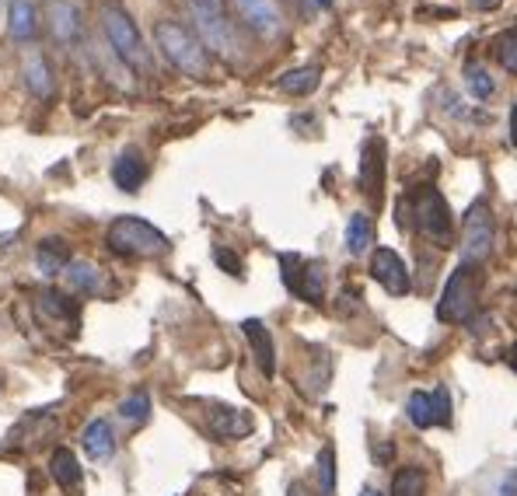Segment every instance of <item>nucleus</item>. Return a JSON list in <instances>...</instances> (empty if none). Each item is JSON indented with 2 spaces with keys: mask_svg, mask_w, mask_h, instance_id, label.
Masks as SVG:
<instances>
[{
  "mask_svg": "<svg viewBox=\"0 0 517 496\" xmlns=\"http://www.w3.org/2000/svg\"><path fill=\"white\" fill-rule=\"evenodd\" d=\"M105 242L112 252L126 255V259H154V255L168 252V238L154 224H147L144 217H116L105 231Z\"/></svg>",
  "mask_w": 517,
  "mask_h": 496,
  "instance_id": "5",
  "label": "nucleus"
},
{
  "mask_svg": "<svg viewBox=\"0 0 517 496\" xmlns=\"http://www.w3.org/2000/svg\"><path fill=\"white\" fill-rule=\"evenodd\" d=\"M49 472H53L56 486H60V490H67V493H77L84 486L81 462H77L74 451H67V448H56L53 451V458H49Z\"/></svg>",
  "mask_w": 517,
  "mask_h": 496,
  "instance_id": "17",
  "label": "nucleus"
},
{
  "mask_svg": "<svg viewBox=\"0 0 517 496\" xmlns=\"http://www.w3.org/2000/svg\"><path fill=\"white\" fill-rule=\"evenodd\" d=\"M49 25H53L56 42L70 46L81 39V11L70 0H49Z\"/></svg>",
  "mask_w": 517,
  "mask_h": 496,
  "instance_id": "15",
  "label": "nucleus"
},
{
  "mask_svg": "<svg viewBox=\"0 0 517 496\" xmlns=\"http://www.w3.org/2000/svg\"><path fill=\"white\" fill-rule=\"evenodd\" d=\"M318 490H322V496L336 493V451L332 448L318 451Z\"/></svg>",
  "mask_w": 517,
  "mask_h": 496,
  "instance_id": "30",
  "label": "nucleus"
},
{
  "mask_svg": "<svg viewBox=\"0 0 517 496\" xmlns=\"http://www.w3.org/2000/svg\"><path fill=\"white\" fill-rule=\"evenodd\" d=\"M500 4H504V0H472V7H476V11H497Z\"/></svg>",
  "mask_w": 517,
  "mask_h": 496,
  "instance_id": "35",
  "label": "nucleus"
},
{
  "mask_svg": "<svg viewBox=\"0 0 517 496\" xmlns=\"http://www.w3.org/2000/svg\"><path fill=\"white\" fill-rule=\"evenodd\" d=\"M154 42H158V49L165 53V60L172 63V67H179L182 74L189 77H207L210 74V56H207V42L200 39V35L189 32L182 21H158L154 25Z\"/></svg>",
  "mask_w": 517,
  "mask_h": 496,
  "instance_id": "2",
  "label": "nucleus"
},
{
  "mask_svg": "<svg viewBox=\"0 0 517 496\" xmlns=\"http://www.w3.org/2000/svg\"><path fill=\"white\" fill-rule=\"evenodd\" d=\"M67 283L77 290V294H95L98 283H102V273H98L95 262L77 259V262H70V266H67Z\"/></svg>",
  "mask_w": 517,
  "mask_h": 496,
  "instance_id": "24",
  "label": "nucleus"
},
{
  "mask_svg": "<svg viewBox=\"0 0 517 496\" xmlns=\"http://www.w3.org/2000/svg\"><path fill=\"white\" fill-rule=\"evenodd\" d=\"M360 496H385V493L374 490V486H364V490H360Z\"/></svg>",
  "mask_w": 517,
  "mask_h": 496,
  "instance_id": "38",
  "label": "nucleus"
},
{
  "mask_svg": "<svg viewBox=\"0 0 517 496\" xmlns=\"http://www.w3.org/2000/svg\"><path fill=\"white\" fill-rule=\"evenodd\" d=\"M374 242V224L367 214H353L346 224V252L350 255H364Z\"/></svg>",
  "mask_w": 517,
  "mask_h": 496,
  "instance_id": "23",
  "label": "nucleus"
},
{
  "mask_svg": "<svg viewBox=\"0 0 517 496\" xmlns=\"http://www.w3.org/2000/svg\"><path fill=\"white\" fill-rule=\"evenodd\" d=\"M406 413L409 420H413V427L427 430V427H437V416H434V399H430V392H413L406 402Z\"/></svg>",
  "mask_w": 517,
  "mask_h": 496,
  "instance_id": "27",
  "label": "nucleus"
},
{
  "mask_svg": "<svg viewBox=\"0 0 517 496\" xmlns=\"http://www.w3.org/2000/svg\"><path fill=\"white\" fill-rule=\"evenodd\" d=\"M399 228H413L423 242L448 248L455 242V217L451 207L434 186H416L409 196L399 200Z\"/></svg>",
  "mask_w": 517,
  "mask_h": 496,
  "instance_id": "1",
  "label": "nucleus"
},
{
  "mask_svg": "<svg viewBox=\"0 0 517 496\" xmlns=\"http://www.w3.org/2000/svg\"><path fill=\"white\" fill-rule=\"evenodd\" d=\"M70 248L63 238H46V242H39L35 248V266H39L42 276H56V273H67L70 266Z\"/></svg>",
  "mask_w": 517,
  "mask_h": 496,
  "instance_id": "19",
  "label": "nucleus"
},
{
  "mask_svg": "<svg viewBox=\"0 0 517 496\" xmlns=\"http://www.w3.org/2000/svg\"><path fill=\"white\" fill-rule=\"evenodd\" d=\"M119 416H123L126 423H144L147 416H151V395L147 392L126 395V399L119 402Z\"/></svg>",
  "mask_w": 517,
  "mask_h": 496,
  "instance_id": "29",
  "label": "nucleus"
},
{
  "mask_svg": "<svg viewBox=\"0 0 517 496\" xmlns=\"http://www.w3.org/2000/svg\"><path fill=\"white\" fill-rule=\"evenodd\" d=\"M465 88L472 91V98H479V102H490L493 95H497V81H493L490 67H483V63H465Z\"/></svg>",
  "mask_w": 517,
  "mask_h": 496,
  "instance_id": "22",
  "label": "nucleus"
},
{
  "mask_svg": "<svg viewBox=\"0 0 517 496\" xmlns=\"http://www.w3.org/2000/svg\"><path fill=\"white\" fill-rule=\"evenodd\" d=\"M381 147V140H367L364 147V175H360V189L367 196H374V189L381 186V154L374 158V151Z\"/></svg>",
  "mask_w": 517,
  "mask_h": 496,
  "instance_id": "28",
  "label": "nucleus"
},
{
  "mask_svg": "<svg viewBox=\"0 0 517 496\" xmlns=\"http://www.w3.org/2000/svg\"><path fill=\"white\" fill-rule=\"evenodd\" d=\"M196 14V25L203 32V42L217 53H235V32H231L224 0H189Z\"/></svg>",
  "mask_w": 517,
  "mask_h": 496,
  "instance_id": "8",
  "label": "nucleus"
},
{
  "mask_svg": "<svg viewBox=\"0 0 517 496\" xmlns=\"http://www.w3.org/2000/svg\"><path fill=\"white\" fill-rule=\"evenodd\" d=\"M493 56L507 74H517V25L493 35Z\"/></svg>",
  "mask_w": 517,
  "mask_h": 496,
  "instance_id": "26",
  "label": "nucleus"
},
{
  "mask_svg": "<svg viewBox=\"0 0 517 496\" xmlns=\"http://www.w3.org/2000/svg\"><path fill=\"white\" fill-rule=\"evenodd\" d=\"M287 496H318V493L311 490L308 483H301V479H294V483H290V490H287Z\"/></svg>",
  "mask_w": 517,
  "mask_h": 496,
  "instance_id": "34",
  "label": "nucleus"
},
{
  "mask_svg": "<svg viewBox=\"0 0 517 496\" xmlns=\"http://www.w3.org/2000/svg\"><path fill=\"white\" fill-rule=\"evenodd\" d=\"M430 399H434V416H437V427H451V399L444 388H434L430 392Z\"/></svg>",
  "mask_w": 517,
  "mask_h": 496,
  "instance_id": "31",
  "label": "nucleus"
},
{
  "mask_svg": "<svg viewBox=\"0 0 517 496\" xmlns=\"http://www.w3.org/2000/svg\"><path fill=\"white\" fill-rule=\"evenodd\" d=\"M427 469L420 465H406V469L395 472L392 479V496H427Z\"/></svg>",
  "mask_w": 517,
  "mask_h": 496,
  "instance_id": "21",
  "label": "nucleus"
},
{
  "mask_svg": "<svg viewBox=\"0 0 517 496\" xmlns=\"http://www.w3.org/2000/svg\"><path fill=\"white\" fill-rule=\"evenodd\" d=\"M84 444V455L95 458V462H105V458L116 455V434H112V423L109 420H91L81 434Z\"/></svg>",
  "mask_w": 517,
  "mask_h": 496,
  "instance_id": "16",
  "label": "nucleus"
},
{
  "mask_svg": "<svg viewBox=\"0 0 517 496\" xmlns=\"http://www.w3.org/2000/svg\"><path fill=\"white\" fill-rule=\"evenodd\" d=\"M25 84H28V91H32V95H39V98L53 95V74H49V63L42 60L39 53H35L32 60L25 63Z\"/></svg>",
  "mask_w": 517,
  "mask_h": 496,
  "instance_id": "25",
  "label": "nucleus"
},
{
  "mask_svg": "<svg viewBox=\"0 0 517 496\" xmlns=\"http://www.w3.org/2000/svg\"><path fill=\"white\" fill-rule=\"evenodd\" d=\"M500 496H517V472H507L500 483Z\"/></svg>",
  "mask_w": 517,
  "mask_h": 496,
  "instance_id": "33",
  "label": "nucleus"
},
{
  "mask_svg": "<svg viewBox=\"0 0 517 496\" xmlns=\"http://www.w3.org/2000/svg\"><path fill=\"white\" fill-rule=\"evenodd\" d=\"M112 182H116L123 193H137L147 182V161L137 147H126V151L112 161Z\"/></svg>",
  "mask_w": 517,
  "mask_h": 496,
  "instance_id": "13",
  "label": "nucleus"
},
{
  "mask_svg": "<svg viewBox=\"0 0 517 496\" xmlns=\"http://www.w3.org/2000/svg\"><path fill=\"white\" fill-rule=\"evenodd\" d=\"M511 144L517 147V105L511 109Z\"/></svg>",
  "mask_w": 517,
  "mask_h": 496,
  "instance_id": "36",
  "label": "nucleus"
},
{
  "mask_svg": "<svg viewBox=\"0 0 517 496\" xmlns=\"http://www.w3.org/2000/svg\"><path fill=\"white\" fill-rule=\"evenodd\" d=\"M497 245V221L486 200H476L465 210L462 221V262L465 266H483Z\"/></svg>",
  "mask_w": 517,
  "mask_h": 496,
  "instance_id": "6",
  "label": "nucleus"
},
{
  "mask_svg": "<svg viewBox=\"0 0 517 496\" xmlns=\"http://www.w3.org/2000/svg\"><path fill=\"white\" fill-rule=\"evenodd\" d=\"M214 262L221 269H228L231 276H242V259L235 252H228V248H214Z\"/></svg>",
  "mask_w": 517,
  "mask_h": 496,
  "instance_id": "32",
  "label": "nucleus"
},
{
  "mask_svg": "<svg viewBox=\"0 0 517 496\" xmlns=\"http://www.w3.org/2000/svg\"><path fill=\"white\" fill-rule=\"evenodd\" d=\"M507 364H511V371L517 374V343L511 346V350H507Z\"/></svg>",
  "mask_w": 517,
  "mask_h": 496,
  "instance_id": "37",
  "label": "nucleus"
},
{
  "mask_svg": "<svg viewBox=\"0 0 517 496\" xmlns=\"http://www.w3.org/2000/svg\"><path fill=\"white\" fill-rule=\"evenodd\" d=\"M39 35V14L32 0H11V39L28 42Z\"/></svg>",
  "mask_w": 517,
  "mask_h": 496,
  "instance_id": "20",
  "label": "nucleus"
},
{
  "mask_svg": "<svg viewBox=\"0 0 517 496\" xmlns=\"http://www.w3.org/2000/svg\"><path fill=\"white\" fill-rule=\"evenodd\" d=\"M35 315H39V322L53 332L56 329H67V332L77 329V304L70 301L67 294H60V290H42L39 301H35Z\"/></svg>",
  "mask_w": 517,
  "mask_h": 496,
  "instance_id": "10",
  "label": "nucleus"
},
{
  "mask_svg": "<svg viewBox=\"0 0 517 496\" xmlns=\"http://www.w3.org/2000/svg\"><path fill=\"white\" fill-rule=\"evenodd\" d=\"M280 276L283 287L290 290L294 297H301L304 304H322L325 297V262L318 259H304V255L283 252L280 255Z\"/></svg>",
  "mask_w": 517,
  "mask_h": 496,
  "instance_id": "7",
  "label": "nucleus"
},
{
  "mask_svg": "<svg viewBox=\"0 0 517 496\" xmlns=\"http://www.w3.org/2000/svg\"><path fill=\"white\" fill-rule=\"evenodd\" d=\"M242 332H245V339H249L252 357H256L259 371L266 374V378H273V374H276V346H273V336H269V329L259 322V318H245Z\"/></svg>",
  "mask_w": 517,
  "mask_h": 496,
  "instance_id": "14",
  "label": "nucleus"
},
{
  "mask_svg": "<svg viewBox=\"0 0 517 496\" xmlns=\"http://www.w3.org/2000/svg\"><path fill=\"white\" fill-rule=\"evenodd\" d=\"M483 297V266H458L444 283V294L437 301V322L444 325H465L479 311Z\"/></svg>",
  "mask_w": 517,
  "mask_h": 496,
  "instance_id": "3",
  "label": "nucleus"
},
{
  "mask_svg": "<svg viewBox=\"0 0 517 496\" xmlns=\"http://www.w3.org/2000/svg\"><path fill=\"white\" fill-rule=\"evenodd\" d=\"M235 7H238V14H242V21L252 28V32L266 35V39L280 35L283 18H280L276 0H235Z\"/></svg>",
  "mask_w": 517,
  "mask_h": 496,
  "instance_id": "11",
  "label": "nucleus"
},
{
  "mask_svg": "<svg viewBox=\"0 0 517 496\" xmlns=\"http://www.w3.org/2000/svg\"><path fill=\"white\" fill-rule=\"evenodd\" d=\"M322 84V67H294V70H283L280 77H276V88L283 91V95H294V98H304L311 95V91Z\"/></svg>",
  "mask_w": 517,
  "mask_h": 496,
  "instance_id": "18",
  "label": "nucleus"
},
{
  "mask_svg": "<svg viewBox=\"0 0 517 496\" xmlns=\"http://www.w3.org/2000/svg\"><path fill=\"white\" fill-rule=\"evenodd\" d=\"M102 28H105V35H109L112 49H116V56L126 63V67L140 70V74H154L151 49H147L137 21H133L123 7H105V11H102Z\"/></svg>",
  "mask_w": 517,
  "mask_h": 496,
  "instance_id": "4",
  "label": "nucleus"
},
{
  "mask_svg": "<svg viewBox=\"0 0 517 496\" xmlns=\"http://www.w3.org/2000/svg\"><path fill=\"white\" fill-rule=\"evenodd\" d=\"M371 280L378 287H385L392 297H402L413 290V280H409V266L399 252L392 248H374L371 252Z\"/></svg>",
  "mask_w": 517,
  "mask_h": 496,
  "instance_id": "9",
  "label": "nucleus"
},
{
  "mask_svg": "<svg viewBox=\"0 0 517 496\" xmlns=\"http://www.w3.org/2000/svg\"><path fill=\"white\" fill-rule=\"evenodd\" d=\"M210 434L221 437V441H238V437H249L256 430V420H252L245 409H231V406H214L207 416Z\"/></svg>",
  "mask_w": 517,
  "mask_h": 496,
  "instance_id": "12",
  "label": "nucleus"
}]
</instances>
